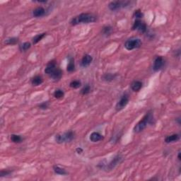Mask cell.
<instances>
[{
  "mask_svg": "<svg viewBox=\"0 0 181 181\" xmlns=\"http://www.w3.org/2000/svg\"><path fill=\"white\" fill-rule=\"evenodd\" d=\"M180 140V135L178 134H173L167 136L165 138V142L167 144L176 142Z\"/></svg>",
  "mask_w": 181,
  "mask_h": 181,
  "instance_id": "14",
  "label": "cell"
},
{
  "mask_svg": "<svg viewBox=\"0 0 181 181\" xmlns=\"http://www.w3.org/2000/svg\"><path fill=\"white\" fill-rule=\"evenodd\" d=\"M75 69V62H74V57L69 58V63L67 65V70L68 72H72Z\"/></svg>",
  "mask_w": 181,
  "mask_h": 181,
  "instance_id": "17",
  "label": "cell"
},
{
  "mask_svg": "<svg viewBox=\"0 0 181 181\" xmlns=\"http://www.w3.org/2000/svg\"><path fill=\"white\" fill-rule=\"evenodd\" d=\"M54 96L57 99H62L65 96V92L62 89H57L54 92Z\"/></svg>",
  "mask_w": 181,
  "mask_h": 181,
  "instance_id": "22",
  "label": "cell"
},
{
  "mask_svg": "<svg viewBox=\"0 0 181 181\" xmlns=\"http://www.w3.org/2000/svg\"><path fill=\"white\" fill-rule=\"evenodd\" d=\"M123 160V157L121 155H116L114 158L112 159V161L110 163L107 164H104V162H101V164H99L98 165V167L101 168V169H104V170H106V171H109V170H112L113 169H114L118 165H119L121 162Z\"/></svg>",
  "mask_w": 181,
  "mask_h": 181,
  "instance_id": "4",
  "label": "cell"
},
{
  "mask_svg": "<svg viewBox=\"0 0 181 181\" xmlns=\"http://www.w3.org/2000/svg\"><path fill=\"white\" fill-rule=\"evenodd\" d=\"M113 33V27L110 26H106L103 28L102 29V33L103 35L108 36V35H111Z\"/></svg>",
  "mask_w": 181,
  "mask_h": 181,
  "instance_id": "20",
  "label": "cell"
},
{
  "mask_svg": "<svg viewBox=\"0 0 181 181\" xmlns=\"http://www.w3.org/2000/svg\"><path fill=\"white\" fill-rule=\"evenodd\" d=\"M31 44L29 43V42H26V43H23L22 45H20V50L21 51H26V50H28V49L31 48Z\"/></svg>",
  "mask_w": 181,
  "mask_h": 181,
  "instance_id": "26",
  "label": "cell"
},
{
  "mask_svg": "<svg viewBox=\"0 0 181 181\" xmlns=\"http://www.w3.org/2000/svg\"><path fill=\"white\" fill-rule=\"evenodd\" d=\"M143 86V83L140 81H134L131 83V89L134 92H138L141 90Z\"/></svg>",
  "mask_w": 181,
  "mask_h": 181,
  "instance_id": "15",
  "label": "cell"
},
{
  "mask_svg": "<svg viewBox=\"0 0 181 181\" xmlns=\"http://www.w3.org/2000/svg\"><path fill=\"white\" fill-rule=\"evenodd\" d=\"M45 73L55 81L59 80L62 77V71L57 67L55 60H52L47 63L45 69Z\"/></svg>",
  "mask_w": 181,
  "mask_h": 181,
  "instance_id": "1",
  "label": "cell"
},
{
  "mask_svg": "<svg viewBox=\"0 0 181 181\" xmlns=\"http://www.w3.org/2000/svg\"><path fill=\"white\" fill-rule=\"evenodd\" d=\"M75 137V134L73 131H68L63 134H57L55 136V142L58 144H63L70 142Z\"/></svg>",
  "mask_w": 181,
  "mask_h": 181,
  "instance_id": "5",
  "label": "cell"
},
{
  "mask_svg": "<svg viewBox=\"0 0 181 181\" xmlns=\"http://www.w3.org/2000/svg\"><path fill=\"white\" fill-rule=\"evenodd\" d=\"M90 92H91V86H90V85H89V84H86V86H83V89L81 90V94L83 96L87 95V94H89Z\"/></svg>",
  "mask_w": 181,
  "mask_h": 181,
  "instance_id": "27",
  "label": "cell"
},
{
  "mask_svg": "<svg viewBox=\"0 0 181 181\" xmlns=\"http://www.w3.org/2000/svg\"><path fill=\"white\" fill-rule=\"evenodd\" d=\"M11 141L13 143H16L19 144L23 142V139L21 136L18 135V134H11Z\"/></svg>",
  "mask_w": 181,
  "mask_h": 181,
  "instance_id": "19",
  "label": "cell"
},
{
  "mask_svg": "<svg viewBox=\"0 0 181 181\" xmlns=\"http://www.w3.org/2000/svg\"><path fill=\"white\" fill-rule=\"evenodd\" d=\"M49 107V103L48 101H45V102L42 103L41 104L39 105V108L42 109V110H46Z\"/></svg>",
  "mask_w": 181,
  "mask_h": 181,
  "instance_id": "29",
  "label": "cell"
},
{
  "mask_svg": "<svg viewBox=\"0 0 181 181\" xmlns=\"http://www.w3.org/2000/svg\"><path fill=\"white\" fill-rule=\"evenodd\" d=\"M93 62V57L92 56L89 54H86L83 57L81 62V65L83 67H87L91 65V62Z\"/></svg>",
  "mask_w": 181,
  "mask_h": 181,
  "instance_id": "11",
  "label": "cell"
},
{
  "mask_svg": "<svg viewBox=\"0 0 181 181\" xmlns=\"http://www.w3.org/2000/svg\"><path fill=\"white\" fill-rule=\"evenodd\" d=\"M142 45L141 39L137 38H132L128 39L125 43V47L128 50H132L140 47Z\"/></svg>",
  "mask_w": 181,
  "mask_h": 181,
  "instance_id": "6",
  "label": "cell"
},
{
  "mask_svg": "<svg viewBox=\"0 0 181 181\" xmlns=\"http://www.w3.org/2000/svg\"><path fill=\"white\" fill-rule=\"evenodd\" d=\"M103 139H104V136L98 132H94L91 133L90 137H89V140L92 142H98L102 140Z\"/></svg>",
  "mask_w": 181,
  "mask_h": 181,
  "instance_id": "12",
  "label": "cell"
},
{
  "mask_svg": "<svg viewBox=\"0 0 181 181\" xmlns=\"http://www.w3.org/2000/svg\"><path fill=\"white\" fill-rule=\"evenodd\" d=\"M46 12V10L43 7H37L36 9L33 11V17L35 18H39V17H42V16H45Z\"/></svg>",
  "mask_w": 181,
  "mask_h": 181,
  "instance_id": "13",
  "label": "cell"
},
{
  "mask_svg": "<svg viewBox=\"0 0 181 181\" xmlns=\"http://www.w3.org/2000/svg\"><path fill=\"white\" fill-rule=\"evenodd\" d=\"M11 170H2L0 173V176L1 177H4V176H9L10 174L11 173Z\"/></svg>",
  "mask_w": 181,
  "mask_h": 181,
  "instance_id": "30",
  "label": "cell"
},
{
  "mask_svg": "<svg viewBox=\"0 0 181 181\" xmlns=\"http://www.w3.org/2000/svg\"><path fill=\"white\" fill-rule=\"evenodd\" d=\"M76 152H77L78 154H81L83 153V149H81V147H78L76 149Z\"/></svg>",
  "mask_w": 181,
  "mask_h": 181,
  "instance_id": "31",
  "label": "cell"
},
{
  "mask_svg": "<svg viewBox=\"0 0 181 181\" xmlns=\"http://www.w3.org/2000/svg\"><path fill=\"white\" fill-rule=\"evenodd\" d=\"M178 158L179 161H180L181 158H180V151H179L178 152Z\"/></svg>",
  "mask_w": 181,
  "mask_h": 181,
  "instance_id": "32",
  "label": "cell"
},
{
  "mask_svg": "<svg viewBox=\"0 0 181 181\" xmlns=\"http://www.w3.org/2000/svg\"><path fill=\"white\" fill-rule=\"evenodd\" d=\"M45 35H46L45 33H41V34H38V35H36L33 38V43L34 45L37 44V43H39L42 39L45 36Z\"/></svg>",
  "mask_w": 181,
  "mask_h": 181,
  "instance_id": "23",
  "label": "cell"
},
{
  "mask_svg": "<svg viewBox=\"0 0 181 181\" xmlns=\"http://www.w3.org/2000/svg\"><path fill=\"white\" fill-rule=\"evenodd\" d=\"M81 86V82L79 80H74L70 82L69 86L72 89H79Z\"/></svg>",
  "mask_w": 181,
  "mask_h": 181,
  "instance_id": "24",
  "label": "cell"
},
{
  "mask_svg": "<svg viewBox=\"0 0 181 181\" xmlns=\"http://www.w3.org/2000/svg\"><path fill=\"white\" fill-rule=\"evenodd\" d=\"M165 65V59L161 56H157L155 58L153 64V69L154 71H158L161 70L164 67Z\"/></svg>",
  "mask_w": 181,
  "mask_h": 181,
  "instance_id": "10",
  "label": "cell"
},
{
  "mask_svg": "<svg viewBox=\"0 0 181 181\" xmlns=\"http://www.w3.org/2000/svg\"><path fill=\"white\" fill-rule=\"evenodd\" d=\"M154 122L155 121L153 113H152V110H149V111H148L147 113H146V114L144 116L142 119L134 127L133 131H134V133H140L142 131H143L149 124L152 125V124H154Z\"/></svg>",
  "mask_w": 181,
  "mask_h": 181,
  "instance_id": "2",
  "label": "cell"
},
{
  "mask_svg": "<svg viewBox=\"0 0 181 181\" xmlns=\"http://www.w3.org/2000/svg\"><path fill=\"white\" fill-rule=\"evenodd\" d=\"M133 16L137 19H142V18L144 17V13H142V11L140 9H137L134 12Z\"/></svg>",
  "mask_w": 181,
  "mask_h": 181,
  "instance_id": "28",
  "label": "cell"
},
{
  "mask_svg": "<svg viewBox=\"0 0 181 181\" xmlns=\"http://www.w3.org/2000/svg\"><path fill=\"white\" fill-rule=\"evenodd\" d=\"M130 4H131V1H111L108 4V8L111 11H116L122 8L129 7Z\"/></svg>",
  "mask_w": 181,
  "mask_h": 181,
  "instance_id": "7",
  "label": "cell"
},
{
  "mask_svg": "<svg viewBox=\"0 0 181 181\" xmlns=\"http://www.w3.org/2000/svg\"><path fill=\"white\" fill-rule=\"evenodd\" d=\"M43 83V79L41 76L36 75L31 79V83L33 86H38Z\"/></svg>",
  "mask_w": 181,
  "mask_h": 181,
  "instance_id": "16",
  "label": "cell"
},
{
  "mask_svg": "<svg viewBox=\"0 0 181 181\" xmlns=\"http://www.w3.org/2000/svg\"><path fill=\"white\" fill-rule=\"evenodd\" d=\"M19 42V38H9L6 39L4 43L7 45H15Z\"/></svg>",
  "mask_w": 181,
  "mask_h": 181,
  "instance_id": "25",
  "label": "cell"
},
{
  "mask_svg": "<svg viewBox=\"0 0 181 181\" xmlns=\"http://www.w3.org/2000/svg\"><path fill=\"white\" fill-rule=\"evenodd\" d=\"M132 30L133 31H138L142 33H145L147 31V26L144 22L142 21L140 19H137L133 24Z\"/></svg>",
  "mask_w": 181,
  "mask_h": 181,
  "instance_id": "9",
  "label": "cell"
},
{
  "mask_svg": "<svg viewBox=\"0 0 181 181\" xmlns=\"http://www.w3.org/2000/svg\"><path fill=\"white\" fill-rule=\"evenodd\" d=\"M96 21V16L90 13H82L73 18L70 21L71 26H77L81 23H94Z\"/></svg>",
  "mask_w": 181,
  "mask_h": 181,
  "instance_id": "3",
  "label": "cell"
},
{
  "mask_svg": "<svg viewBox=\"0 0 181 181\" xmlns=\"http://www.w3.org/2000/svg\"><path fill=\"white\" fill-rule=\"evenodd\" d=\"M53 170L56 174L61 175V176H65L67 174V172L66 171L65 168H62L61 167L58 166H53Z\"/></svg>",
  "mask_w": 181,
  "mask_h": 181,
  "instance_id": "18",
  "label": "cell"
},
{
  "mask_svg": "<svg viewBox=\"0 0 181 181\" xmlns=\"http://www.w3.org/2000/svg\"><path fill=\"white\" fill-rule=\"evenodd\" d=\"M129 101L130 97L128 94L125 93V94H122V96L120 97V99L119 100V101L116 104V109L117 111H120L122 109L125 108L127 105L128 104V103H129Z\"/></svg>",
  "mask_w": 181,
  "mask_h": 181,
  "instance_id": "8",
  "label": "cell"
},
{
  "mask_svg": "<svg viewBox=\"0 0 181 181\" xmlns=\"http://www.w3.org/2000/svg\"><path fill=\"white\" fill-rule=\"evenodd\" d=\"M116 77L117 74H111V73H106V74H105L103 76V79H104V80L106 81H111L114 80Z\"/></svg>",
  "mask_w": 181,
  "mask_h": 181,
  "instance_id": "21",
  "label": "cell"
}]
</instances>
